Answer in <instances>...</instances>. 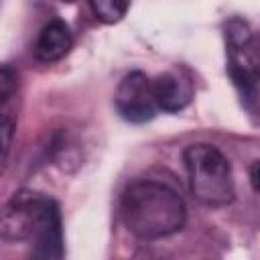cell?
I'll use <instances>...</instances> for the list:
<instances>
[{
	"label": "cell",
	"mask_w": 260,
	"mask_h": 260,
	"mask_svg": "<svg viewBox=\"0 0 260 260\" xmlns=\"http://www.w3.org/2000/svg\"><path fill=\"white\" fill-rule=\"evenodd\" d=\"M18 75L10 67H0V173L6 169L16 128Z\"/></svg>",
	"instance_id": "cell-6"
},
{
	"label": "cell",
	"mask_w": 260,
	"mask_h": 260,
	"mask_svg": "<svg viewBox=\"0 0 260 260\" xmlns=\"http://www.w3.org/2000/svg\"><path fill=\"white\" fill-rule=\"evenodd\" d=\"M73 47V35L63 20H51L45 24L35 43V57L43 63H55L63 59Z\"/></svg>",
	"instance_id": "cell-8"
},
{
	"label": "cell",
	"mask_w": 260,
	"mask_h": 260,
	"mask_svg": "<svg viewBox=\"0 0 260 260\" xmlns=\"http://www.w3.org/2000/svg\"><path fill=\"white\" fill-rule=\"evenodd\" d=\"M191 195L203 205L221 207L234 201V177L228 158L211 144H189L183 152Z\"/></svg>",
	"instance_id": "cell-3"
},
{
	"label": "cell",
	"mask_w": 260,
	"mask_h": 260,
	"mask_svg": "<svg viewBox=\"0 0 260 260\" xmlns=\"http://www.w3.org/2000/svg\"><path fill=\"white\" fill-rule=\"evenodd\" d=\"M63 2H73V0H63Z\"/></svg>",
	"instance_id": "cell-11"
},
{
	"label": "cell",
	"mask_w": 260,
	"mask_h": 260,
	"mask_svg": "<svg viewBox=\"0 0 260 260\" xmlns=\"http://www.w3.org/2000/svg\"><path fill=\"white\" fill-rule=\"evenodd\" d=\"M95 18L106 24H114L122 20L130 8V0H87Z\"/></svg>",
	"instance_id": "cell-9"
},
{
	"label": "cell",
	"mask_w": 260,
	"mask_h": 260,
	"mask_svg": "<svg viewBox=\"0 0 260 260\" xmlns=\"http://www.w3.org/2000/svg\"><path fill=\"white\" fill-rule=\"evenodd\" d=\"M114 104L118 114L132 124H142L154 118L158 112L154 93H152V79L142 71H132L122 77Z\"/></svg>",
	"instance_id": "cell-5"
},
{
	"label": "cell",
	"mask_w": 260,
	"mask_h": 260,
	"mask_svg": "<svg viewBox=\"0 0 260 260\" xmlns=\"http://www.w3.org/2000/svg\"><path fill=\"white\" fill-rule=\"evenodd\" d=\"M152 93L156 108L162 112H179L193 98V83L181 73H162L152 79Z\"/></svg>",
	"instance_id": "cell-7"
},
{
	"label": "cell",
	"mask_w": 260,
	"mask_h": 260,
	"mask_svg": "<svg viewBox=\"0 0 260 260\" xmlns=\"http://www.w3.org/2000/svg\"><path fill=\"white\" fill-rule=\"evenodd\" d=\"M122 221L140 240H160L183 230L187 209L183 197L167 183L154 179L134 181L120 201Z\"/></svg>",
	"instance_id": "cell-2"
},
{
	"label": "cell",
	"mask_w": 260,
	"mask_h": 260,
	"mask_svg": "<svg viewBox=\"0 0 260 260\" xmlns=\"http://www.w3.org/2000/svg\"><path fill=\"white\" fill-rule=\"evenodd\" d=\"M228 71L250 110L256 108L258 95V45L252 28L242 18H232L225 24Z\"/></svg>",
	"instance_id": "cell-4"
},
{
	"label": "cell",
	"mask_w": 260,
	"mask_h": 260,
	"mask_svg": "<svg viewBox=\"0 0 260 260\" xmlns=\"http://www.w3.org/2000/svg\"><path fill=\"white\" fill-rule=\"evenodd\" d=\"M0 238L30 244L37 258H63V223L57 201L32 189L16 191L0 209Z\"/></svg>",
	"instance_id": "cell-1"
},
{
	"label": "cell",
	"mask_w": 260,
	"mask_h": 260,
	"mask_svg": "<svg viewBox=\"0 0 260 260\" xmlns=\"http://www.w3.org/2000/svg\"><path fill=\"white\" fill-rule=\"evenodd\" d=\"M250 181H252V187H254V189H258V160H254V165H252Z\"/></svg>",
	"instance_id": "cell-10"
}]
</instances>
